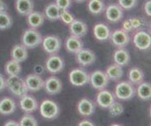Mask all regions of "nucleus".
I'll list each match as a JSON object with an SVG mask.
<instances>
[{
	"label": "nucleus",
	"mask_w": 151,
	"mask_h": 126,
	"mask_svg": "<svg viewBox=\"0 0 151 126\" xmlns=\"http://www.w3.org/2000/svg\"><path fill=\"white\" fill-rule=\"evenodd\" d=\"M44 88L45 91L49 95L54 96L61 92L63 85H62V81L59 78L54 76H51L47 78L46 81H44Z\"/></svg>",
	"instance_id": "14"
},
{
	"label": "nucleus",
	"mask_w": 151,
	"mask_h": 126,
	"mask_svg": "<svg viewBox=\"0 0 151 126\" xmlns=\"http://www.w3.org/2000/svg\"><path fill=\"white\" fill-rule=\"evenodd\" d=\"M15 9L22 16H28L34 11L33 0H15Z\"/></svg>",
	"instance_id": "22"
},
{
	"label": "nucleus",
	"mask_w": 151,
	"mask_h": 126,
	"mask_svg": "<svg viewBox=\"0 0 151 126\" xmlns=\"http://www.w3.org/2000/svg\"><path fill=\"white\" fill-rule=\"evenodd\" d=\"M115 101V96L106 89L100 90L96 96V102L99 106L103 109H108Z\"/></svg>",
	"instance_id": "13"
},
{
	"label": "nucleus",
	"mask_w": 151,
	"mask_h": 126,
	"mask_svg": "<svg viewBox=\"0 0 151 126\" xmlns=\"http://www.w3.org/2000/svg\"><path fill=\"white\" fill-rule=\"evenodd\" d=\"M122 29L124 31H125L126 33H131L134 31V28H133V26L131 24V22H130V19L124 20L123 22V24H122Z\"/></svg>",
	"instance_id": "39"
},
{
	"label": "nucleus",
	"mask_w": 151,
	"mask_h": 126,
	"mask_svg": "<svg viewBox=\"0 0 151 126\" xmlns=\"http://www.w3.org/2000/svg\"><path fill=\"white\" fill-rule=\"evenodd\" d=\"M39 112L41 116L47 120H54L59 116L60 114V108L56 102L52 100H44L42 101Z\"/></svg>",
	"instance_id": "3"
},
{
	"label": "nucleus",
	"mask_w": 151,
	"mask_h": 126,
	"mask_svg": "<svg viewBox=\"0 0 151 126\" xmlns=\"http://www.w3.org/2000/svg\"><path fill=\"white\" fill-rule=\"evenodd\" d=\"M109 79L108 78L106 73L102 71H94L89 75V82L92 87L95 90L100 91L105 89L109 84Z\"/></svg>",
	"instance_id": "7"
},
{
	"label": "nucleus",
	"mask_w": 151,
	"mask_h": 126,
	"mask_svg": "<svg viewBox=\"0 0 151 126\" xmlns=\"http://www.w3.org/2000/svg\"><path fill=\"white\" fill-rule=\"evenodd\" d=\"M5 73L9 76H19L22 71V67L20 62L15 61L14 59H11L4 66Z\"/></svg>",
	"instance_id": "30"
},
{
	"label": "nucleus",
	"mask_w": 151,
	"mask_h": 126,
	"mask_svg": "<svg viewBox=\"0 0 151 126\" xmlns=\"http://www.w3.org/2000/svg\"><path fill=\"white\" fill-rule=\"evenodd\" d=\"M77 110L78 114L82 116H90L95 111L94 103L88 98H83L78 101L77 105Z\"/></svg>",
	"instance_id": "17"
},
{
	"label": "nucleus",
	"mask_w": 151,
	"mask_h": 126,
	"mask_svg": "<svg viewBox=\"0 0 151 126\" xmlns=\"http://www.w3.org/2000/svg\"><path fill=\"white\" fill-rule=\"evenodd\" d=\"M93 33L94 38L100 42H104V41H107L108 39H109L110 33H111L110 29L107 25L101 23L93 26Z\"/></svg>",
	"instance_id": "19"
},
{
	"label": "nucleus",
	"mask_w": 151,
	"mask_h": 126,
	"mask_svg": "<svg viewBox=\"0 0 151 126\" xmlns=\"http://www.w3.org/2000/svg\"><path fill=\"white\" fill-rule=\"evenodd\" d=\"M123 9L130 10L137 5V0H119V4Z\"/></svg>",
	"instance_id": "36"
},
{
	"label": "nucleus",
	"mask_w": 151,
	"mask_h": 126,
	"mask_svg": "<svg viewBox=\"0 0 151 126\" xmlns=\"http://www.w3.org/2000/svg\"><path fill=\"white\" fill-rule=\"evenodd\" d=\"M83 47V42L81 38L75 36H69L65 40V48L70 53H77L79 50Z\"/></svg>",
	"instance_id": "20"
},
{
	"label": "nucleus",
	"mask_w": 151,
	"mask_h": 126,
	"mask_svg": "<svg viewBox=\"0 0 151 126\" xmlns=\"http://www.w3.org/2000/svg\"><path fill=\"white\" fill-rule=\"evenodd\" d=\"M43 36L35 28H28L24 32L21 37V42L28 49H33L42 43Z\"/></svg>",
	"instance_id": "2"
},
{
	"label": "nucleus",
	"mask_w": 151,
	"mask_h": 126,
	"mask_svg": "<svg viewBox=\"0 0 151 126\" xmlns=\"http://www.w3.org/2000/svg\"><path fill=\"white\" fill-rule=\"evenodd\" d=\"M55 4L59 8L60 10L68 9L71 6V0H55Z\"/></svg>",
	"instance_id": "37"
},
{
	"label": "nucleus",
	"mask_w": 151,
	"mask_h": 126,
	"mask_svg": "<svg viewBox=\"0 0 151 126\" xmlns=\"http://www.w3.org/2000/svg\"><path fill=\"white\" fill-rule=\"evenodd\" d=\"M143 10L148 17L151 16V0H146L143 5Z\"/></svg>",
	"instance_id": "40"
},
{
	"label": "nucleus",
	"mask_w": 151,
	"mask_h": 126,
	"mask_svg": "<svg viewBox=\"0 0 151 126\" xmlns=\"http://www.w3.org/2000/svg\"><path fill=\"white\" fill-rule=\"evenodd\" d=\"M78 126H94V124L88 120H83L78 124Z\"/></svg>",
	"instance_id": "41"
},
{
	"label": "nucleus",
	"mask_w": 151,
	"mask_h": 126,
	"mask_svg": "<svg viewBox=\"0 0 151 126\" xmlns=\"http://www.w3.org/2000/svg\"><path fill=\"white\" fill-rule=\"evenodd\" d=\"M42 46L46 53L49 55L57 54L59 52L62 46L61 39L55 35H49L43 38Z\"/></svg>",
	"instance_id": "5"
},
{
	"label": "nucleus",
	"mask_w": 151,
	"mask_h": 126,
	"mask_svg": "<svg viewBox=\"0 0 151 126\" xmlns=\"http://www.w3.org/2000/svg\"><path fill=\"white\" fill-rule=\"evenodd\" d=\"M135 93V88L129 81H121L118 83L114 89V96L121 101L130 100L134 96Z\"/></svg>",
	"instance_id": "4"
},
{
	"label": "nucleus",
	"mask_w": 151,
	"mask_h": 126,
	"mask_svg": "<svg viewBox=\"0 0 151 126\" xmlns=\"http://www.w3.org/2000/svg\"><path fill=\"white\" fill-rule=\"evenodd\" d=\"M61 10L55 3H50L44 9V15L49 21H57L59 19Z\"/></svg>",
	"instance_id": "29"
},
{
	"label": "nucleus",
	"mask_w": 151,
	"mask_h": 126,
	"mask_svg": "<svg viewBox=\"0 0 151 126\" xmlns=\"http://www.w3.org/2000/svg\"><path fill=\"white\" fill-rule=\"evenodd\" d=\"M69 81L74 86H83L89 82V75L82 68H74L68 75Z\"/></svg>",
	"instance_id": "6"
},
{
	"label": "nucleus",
	"mask_w": 151,
	"mask_h": 126,
	"mask_svg": "<svg viewBox=\"0 0 151 126\" xmlns=\"http://www.w3.org/2000/svg\"><path fill=\"white\" fill-rule=\"evenodd\" d=\"M68 29L71 35L81 38L88 33V26L81 20L74 19L68 25Z\"/></svg>",
	"instance_id": "15"
},
{
	"label": "nucleus",
	"mask_w": 151,
	"mask_h": 126,
	"mask_svg": "<svg viewBox=\"0 0 151 126\" xmlns=\"http://www.w3.org/2000/svg\"><path fill=\"white\" fill-rule=\"evenodd\" d=\"M5 126H19V122L15 121V120H8V121L5 122L4 124Z\"/></svg>",
	"instance_id": "44"
},
{
	"label": "nucleus",
	"mask_w": 151,
	"mask_h": 126,
	"mask_svg": "<svg viewBox=\"0 0 151 126\" xmlns=\"http://www.w3.org/2000/svg\"><path fill=\"white\" fill-rule=\"evenodd\" d=\"M133 42L135 47L140 51H146L150 48L151 46V37L150 34L143 30H139L136 32L134 38Z\"/></svg>",
	"instance_id": "8"
},
{
	"label": "nucleus",
	"mask_w": 151,
	"mask_h": 126,
	"mask_svg": "<svg viewBox=\"0 0 151 126\" xmlns=\"http://www.w3.org/2000/svg\"><path fill=\"white\" fill-rule=\"evenodd\" d=\"M19 124V126H37L38 121L34 118V115H32L30 113H26L20 119Z\"/></svg>",
	"instance_id": "33"
},
{
	"label": "nucleus",
	"mask_w": 151,
	"mask_h": 126,
	"mask_svg": "<svg viewBox=\"0 0 151 126\" xmlns=\"http://www.w3.org/2000/svg\"><path fill=\"white\" fill-rule=\"evenodd\" d=\"M138 97L142 101H150L151 98V86L150 83L143 81L138 85L136 93Z\"/></svg>",
	"instance_id": "26"
},
{
	"label": "nucleus",
	"mask_w": 151,
	"mask_h": 126,
	"mask_svg": "<svg viewBox=\"0 0 151 126\" xmlns=\"http://www.w3.org/2000/svg\"><path fill=\"white\" fill-rule=\"evenodd\" d=\"M113 59L115 64L120 67H124L129 64L130 61V56L129 52L124 47L117 49L113 55Z\"/></svg>",
	"instance_id": "24"
},
{
	"label": "nucleus",
	"mask_w": 151,
	"mask_h": 126,
	"mask_svg": "<svg viewBox=\"0 0 151 126\" xmlns=\"http://www.w3.org/2000/svg\"><path fill=\"white\" fill-rule=\"evenodd\" d=\"M129 19H130V22H131V24L133 26L134 30H140V28L144 26V20L141 19V18H131Z\"/></svg>",
	"instance_id": "38"
},
{
	"label": "nucleus",
	"mask_w": 151,
	"mask_h": 126,
	"mask_svg": "<svg viewBox=\"0 0 151 126\" xmlns=\"http://www.w3.org/2000/svg\"><path fill=\"white\" fill-rule=\"evenodd\" d=\"M128 78L129 81L133 85H139L144 81L145 75L140 68L132 67L128 72Z\"/></svg>",
	"instance_id": "28"
},
{
	"label": "nucleus",
	"mask_w": 151,
	"mask_h": 126,
	"mask_svg": "<svg viewBox=\"0 0 151 126\" xmlns=\"http://www.w3.org/2000/svg\"><path fill=\"white\" fill-rule=\"evenodd\" d=\"M13 24V18L7 12L0 13V30L9 28Z\"/></svg>",
	"instance_id": "32"
},
{
	"label": "nucleus",
	"mask_w": 151,
	"mask_h": 126,
	"mask_svg": "<svg viewBox=\"0 0 151 126\" xmlns=\"http://www.w3.org/2000/svg\"><path fill=\"white\" fill-rule=\"evenodd\" d=\"M27 17V23L32 28L37 29L38 28L41 27L44 22V16L42 13L37 12V11H33Z\"/></svg>",
	"instance_id": "25"
},
{
	"label": "nucleus",
	"mask_w": 151,
	"mask_h": 126,
	"mask_svg": "<svg viewBox=\"0 0 151 126\" xmlns=\"http://www.w3.org/2000/svg\"><path fill=\"white\" fill-rule=\"evenodd\" d=\"M4 88H6V80L2 74H0V91H2Z\"/></svg>",
	"instance_id": "42"
},
{
	"label": "nucleus",
	"mask_w": 151,
	"mask_h": 126,
	"mask_svg": "<svg viewBox=\"0 0 151 126\" xmlns=\"http://www.w3.org/2000/svg\"><path fill=\"white\" fill-rule=\"evenodd\" d=\"M109 109V115L111 117H117L121 115L124 112V106L122 105L121 103L114 101Z\"/></svg>",
	"instance_id": "34"
},
{
	"label": "nucleus",
	"mask_w": 151,
	"mask_h": 126,
	"mask_svg": "<svg viewBox=\"0 0 151 126\" xmlns=\"http://www.w3.org/2000/svg\"><path fill=\"white\" fill-rule=\"evenodd\" d=\"M124 16V9L117 4H111L108 5L105 8V17L106 19L112 23H116L120 22Z\"/></svg>",
	"instance_id": "11"
},
{
	"label": "nucleus",
	"mask_w": 151,
	"mask_h": 126,
	"mask_svg": "<svg viewBox=\"0 0 151 126\" xmlns=\"http://www.w3.org/2000/svg\"><path fill=\"white\" fill-rule=\"evenodd\" d=\"M19 105L21 110L25 113H33L37 110L39 104L37 100L32 96L26 94L21 97L19 101Z\"/></svg>",
	"instance_id": "16"
},
{
	"label": "nucleus",
	"mask_w": 151,
	"mask_h": 126,
	"mask_svg": "<svg viewBox=\"0 0 151 126\" xmlns=\"http://www.w3.org/2000/svg\"><path fill=\"white\" fill-rule=\"evenodd\" d=\"M7 10H8V6L3 0H0V13L7 12Z\"/></svg>",
	"instance_id": "43"
},
{
	"label": "nucleus",
	"mask_w": 151,
	"mask_h": 126,
	"mask_svg": "<svg viewBox=\"0 0 151 126\" xmlns=\"http://www.w3.org/2000/svg\"><path fill=\"white\" fill-rule=\"evenodd\" d=\"M16 110V103L10 97H4L0 100V115H9Z\"/></svg>",
	"instance_id": "23"
},
{
	"label": "nucleus",
	"mask_w": 151,
	"mask_h": 126,
	"mask_svg": "<svg viewBox=\"0 0 151 126\" xmlns=\"http://www.w3.org/2000/svg\"><path fill=\"white\" fill-rule=\"evenodd\" d=\"M26 86L29 91L36 92L40 91L44 86V81L36 74L28 75L24 80Z\"/></svg>",
	"instance_id": "18"
},
{
	"label": "nucleus",
	"mask_w": 151,
	"mask_h": 126,
	"mask_svg": "<svg viewBox=\"0 0 151 126\" xmlns=\"http://www.w3.org/2000/svg\"><path fill=\"white\" fill-rule=\"evenodd\" d=\"M11 57L19 62H23L28 58V48L22 43L16 44L11 50Z\"/></svg>",
	"instance_id": "21"
},
{
	"label": "nucleus",
	"mask_w": 151,
	"mask_h": 126,
	"mask_svg": "<svg viewBox=\"0 0 151 126\" xmlns=\"http://www.w3.org/2000/svg\"><path fill=\"white\" fill-rule=\"evenodd\" d=\"M105 5L103 0H88V10L93 15H99L104 11Z\"/></svg>",
	"instance_id": "31"
},
{
	"label": "nucleus",
	"mask_w": 151,
	"mask_h": 126,
	"mask_svg": "<svg viewBox=\"0 0 151 126\" xmlns=\"http://www.w3.org/2000/svg\"><path fill=\"white\" fill-rule=\"evenodd\" d=\"M75 2H77V3H83V2H85L86 0H74Z\"/></svg>",
	"instance_id": "45"
},
{
	"label": "nucleus",
	"mask_w": 151,
	"mask_h": 126,
	"mask_svg": "<svg viewBox=\"0 0 151 126\" xmlns=\"http://www.w3.org/2000/svg\"><path fill=\"white\" fill-rule=\"evenodd\" d=\"M6 88L14 96L18 97H22L29 91L24 80L19 76H9L6 80Z\"/></svg>",
	"instance_id": "1"
},
{
	"label": "nucleus",
	"mask_w": 151,
	"mask_h": 126,
	"mask_svg": "<svg viewBox=\"0 0 151 126\" xmlns=\"http://www.w3.org/2000/svg\"><path fill=\"white\" fill-rule=\"evenodd\" d=\"M75 60L81 67H88L96 61V56L90 49L83 47L75 53Z\"/></svg>",
	"instance_id": "10"
},
{
	"label": "nucleus",
	"mask_w": 151,
	"mask_h": 126,
	"mask_svg": "<svg viewBox=\"0 0 151 126\" xmlns=\"http://www.w3.org/2000/svg\"><path fill=\"white\" fill-rule=\"evenodd\" d=\"M105 73L109 80L116 81L121 79L124 75V71L122 69V67L114 63L108 67Z\"/></svg>",
	"instance_id": "27"
},
{
	"label": "nucleus",
	"mask_w": 151,
	"mask_h": 126,
	"mask_svg": "<svg viewBox=\"0 0 151 126\" xmlns=\"http://www.w3.org/2000/svg\"><path fill=\"white\" fill-rule=\"evenodd\" d=\"M59 19L61 20L64 24L69 25L73 22V20L75 19V17L69 11H68V9L61 10Z\"/></svg>",
	"instance_id": "35"
},
{
	"label": "nucleus",
	"mask_w": 151,
	"mask_h": 126,
	"mask_svg": "<svg viewBox=\"0 0 151 126\" xmlns=\"http://www.w3.org/2000/svg\"><path fill=\"white\" fill-rule=\"evenodd\" d=\"M109 39L111 40L112 43L117 47L118 48L125 47L130 42V37L128 33L120 28V29L114 30L110 33Z\"/></svg>",
	"instance_id": "9"
},
{
	"label": "nucleus",
	"mask_w": 151,
	"mask_h": 126,
	"mask_svg": "<svg viewBox=\"0 0 151 126\" xmlns=\"http://www.w3.org/2000/svg\"><path fill=\"white\" fill-rule=\"evenodd\" d=\"M45 67L49 72L52 74H57L60 72L63 69L64 62L61 57H59L56 54L50 55V57L46 60Z\"/></svg>",
	"instance_id": "12"
}]
</instances>
